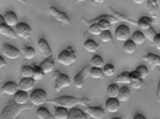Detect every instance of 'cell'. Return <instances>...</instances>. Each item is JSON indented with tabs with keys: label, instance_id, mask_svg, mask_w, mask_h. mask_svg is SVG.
<instances>
[{
	"label": "cell",
	"instance_id": "6da1fadb",
	"mask_svg": "<svg viewBox=\"0 0 160 119\" xmlns=\"http://www.w3.org/2000/svg\"><path fill=\"white\" fill-rule=\"evenodd\" d=\"M91 102L90 100L88 98H78L64 95L55 99L48 100L47 103L53 105L56 107H64L67 109L74 108L75 106L78 105L88 107L90 104Z\"/></svg>",
	"mask_w": 160,
	"mask_h": 119
},
{
	"label": "cell",
	"instance_id": "7a4b0ae2",
	"mask_svg": "<svg viewBox=\"0 0 160 119\" xmlns=\"http://www.w3.org/2000/svg\"><path fill=\"white\" fill-rule=\"evenodd\" d=\"M34 106L32 104L19 105L15 102L9 103L0 114V119H16L23 110L31 109Z\"/></svg>",
	"mask_w": 160,
	"mask_h": 119
},
{
	"label": "cell",
	"instance_id": "3957f363",
	"mask_svg": "<svg viewBox=\"0 0 160 119\" xmlns=\"http://www.w3.org/2000/svg\"><path fill=\"white\" fill-rule=\"evenodd\" d=\"M52 79L54 80V90L57 93H59L66 88L69 87L71 85L70 78L65 74L60 73L59 71H56L53 73Z\"/></svg>",
	"mask_w": 160,
	"mask_h": 119
},
{
	"label": "cell",
	"instance_id": "277c9868",
	"mask_svg": "<svg viewBox=\"0 0 160 119\" xmlns=\"http://www.w3.org/2000/svg\"><path fill=\"white\" fill-rule=\"evenodd\" d=\"M31 104L35 106H40L47 102L48 94L43 89H35L32 91L29 96Z\"/></svg>",
	"mask_w": 160,
	"mask_h": 119
},
{
	"label": "cell",
	"instance_id": "5b68a950",
	"mask_svg": "<svg viewBox=\"0 0 160 119\" xmlns=\"http://www.w3.org/2000/svg\"><path fill=\"white\" fill-rule=\"evenodd\" d=\"M57 60L61 64L65 66H69L76 61L77 56L74 50L71 49H68L60 52Z\"/></svg>",
	"mask_w": 160,
	"mask_h": 119
},
{
	"label": "cell",
	"instance_id": "8992f818",
	"mask_svg": "<svg viewBox=\"0 0 160 119\" xmlns=\"http://www.w3.org/2000/svg\"><path fill=\"white\" fill-rule=\"evenodd\" d=\"M91 68L89 66H85L81 70L74 78V87L78 89L82 88L84 86L86 80L89 76Z\"/></svg>",
	"mask_w": 160,
	"mask_h": 119
},
{
	"label": "cell",
	"instance_id": "52a82bcc",
	"mask_svg": "<svg viewBox=\"0 0 160 119\" xmlns=\"http://www.w3.org/2000/svg\"><path fill=\"white\" fill-rule=\"evenodd\" d=\"M1 50L2 55L9 60H17L21 55L20 51L17 48L7 43L2 45Z\"/></svg>",
	"mask_w": 160,
	"mask_h": 119
},
{
	"label": "cell",
	"instance_id": "ba28073f",
	"mask_svg": "<svg viewBox=\"0 0 160 119\" xmlns=\"http://www.w3.org/2000/svg\"><path fill=\"white\" fill-rule=\"evenodd\" d=\"M15 32L18 37L24 39L31 37L32 31L30 25L25 22H21L15 26Z\"/></svg>",
	"mask_w": 160,
	"mask_h": 119
},
{
	"label": "cell",
	"instance_id": "9c48e42d",
	"mask_svg": "<svg viewBox=\"0 0 160 119\" xmlns=\"http://www.w3.org/2000/svg\"><path fill=\"white\" fill-rule=\"evenodd\" d=\"M115 35L118 41L125 42L131 37L130 29L127 25L121 24L116 29Z\"/></svg>",
	"mask_w": 160,
	"mask_h": 119
},
{
	"label": "cell",
	"instance_id": "30bf717a",
	"mask_svg": "<svg viewBox=\"0 0 160 119\" xmlns=\"http://www.w3.org/2000/svg\"><path fill=\"white\" fill-rule=\"evenodd\" d=\"M50 13L57 21L62 24H70L69 17L65 12L59 11L55 7H51L49 8Z\"/></svg>",
	"mask_w": 160,
	"mask_h": 119
},
{
	"label": "cell",
	"instance_id": "8fae6325",
	"mask_svg": "<svg viewBox=\"0 0 160 119\" xmlns=\"http://www.w3.org/2000/svg\"><path fill=\"white\" fill-rule=\"evenodd\" d=\"M0 35L10 39H16L18 36L15 31L4 22L2 16H0Z\"/></svg>",
	"mask_w": 160,
	"mask_h": 119
},
{
	"label": "cell",
	"instance_id": "7c38bea8",
	"mask_svg": "<svg viewBox=\"0 0 160 119\" xmlns=\"http://www.w3.org/2000/svg\"><path fill=\"white\" fill-rule=\"evenodd\" d=\"M37 46L41 55L44 58H50V57H52L53 56L52 50L50 47L48 43L44 38H41L38 40L37 43Z\"/></svg>",
	"mask_w": 160,
	"mask_h": 119
},
{
	"label": "cell",
	"instance_id": "4fadbf2b",
	"mask_svg": "<svg viewBox=\"0 0 160 119\" xmlns=\"http://www.w3.org/2000/svg\"><path fill=\"white\" fill-rule=\"evenodd\" d=\"M85 111L88 116L94 119H103L105 116V111L100 107H88Z\"/></svg>",
	"mask_w": 160,
	"mask_h": 119
},
{
	"label": "cell",
	"instance_id": "5bb4252c",
	"mask_svg": "<svg viewBox=\"0 0 160 119\" xmlns=\"http://www.w3.org/2000/svg\"><path fill=\"white\" fill-rule=\"evenodd\" d=\"M35 81L32 78H22L18 84L19 90L28 92L34 88Z\"/></svg>",
	"mask_w": 160,
	"mask_h": 119
},
{
	"label": "cell",
	"instance_id": "9a60e30c",
	"mask_svg": "<svg viewBox=\"0 0 160 119\" xmlns=\"http://www.w3.org/2000/svg\"><path fill=\"white\" fill-rule=\"evenodd\" d=\"M4 22L9 27H15L18 23V17L17 14L13 11L6 12L2 16Z\"/></svg>",
	"mask_w": 160,
	"mask_h": 119
},
{
	"label": "cell",
	"instance_id": "2e32d148",
	"mask_svg": "<svg viewBox=\"0 0 160 119\" xmlns=\"http://www.w3.org/2000/svg\"><path fill=\"white\" fill-rule=\"evenodd\" d=\"M105 107L109 113H117L120 108L119 101L117 98H109L105 102Z\"/></svg>",
	"mask_w": 160,
	"mask_h": 119
},
{
	"label": "cell",
	"instance_id": "e0dca14e",
	"mask_svg": "<svg viewBox=\"0 0 160 119\" xmlns=\"http://www.w3.org/2000/svg\"><path fill=\"white\" fill-rule=\"evenodd\" d=\"M45 74L51 73L53 71L55 66V62L52 57L46 58L45 60L39 64Z\"/></svg>",
	"mask_w": 160,
	"mask_h": 119
},
{
	"label": "cell",
	"instance_id": "ac0fdd59",
	"mask_svg": "<svg viewBox=\"0 0 160 119\" xmlns=\"http://www.w3.org/2000/svg\"><path fill=\"white\" fill-rule=\"evenodd\" d=\"M2 90L7 95H14L19 90L18 84L14 81H8L2 86Z\"/></svg>",
	"mask_w": 160,
	"mask_h": 119
},
{
	"label": "cell",
	"instance_id": "d6986e66",
	"mask_svg": "<svg viewBox=\"0 0 160 119\" xmlns=\"http://www.w3.org/2000/svg\"><path fill=\"white\" fill-rule=\"evenodd\" d=\"M29 100V96L27 92L18 90L14 95V102L19 105L26 104Z\"/></svg>",
	"mask_w": 160,
	"mask_h": 119
},
{
	"label": "cell",
	"instance_id": "ffe728a7",
	"mask_svg": "<svg viewBox=\"0 0 160 119\" xmlns=\"http://www.w3.org/2000/svg\"><path fill=\"white\" fill-rule=\"evenodd\" d=\"M142 59L151 66L160 67V57L157 54L152 53H148L143 56Z\"/></svg>",
	"mask_w": 160,
	"mask_h": 119
},
{
	"label": "cell",
	"instance_id": "44dd1931",
	"mask_svg": "<svg viewBox=\"0 0 160 119\" xmlns=\"http://www.w3.org/2000/svg\"><path fill=\"white\" fill-rule=\"evenodd\" d=\"M153 21V19L150 17L143 16L138 20V25L143 31H147L152 27Z\"/></svg>",
	"mask_w": 160,
	"mask_h": 119
},
{
	"label": "cell",
	"instance_id": "7402d4cb",
	"mask_svg": "<svg viewBox=\"0 0 160 119\" xmlns=\"http://www.w3.org/2000/svg\"><path fill=\"white\" fill-rule=\"evenodd\" d=\"M131 39L135 43L136 45H141L145 43L146 38L142 31H136L131 36Z\"/></svg>",
	"mask_w": 160,
	"mask_h": 119
},
{
	"label": "cell",
	"instance_id": "603a6c76",
	"mask_svg": "<svg viewBox=\"0 0 160 119\" xmlns=\"http://www.w3.org/2000/svg\"><path fill=\"white\" fill-rule=\"evenodd\" d=\"M68 119H88L85 113L78 108H71L68 113Z\"/></svg>",
	"mask_w": 160,
	"mask_h": 119
},
{
	"label": "cell",
	"instance_id": "cb8c5ba5",
	"mask_svg": "<svg viewBox=\"0 0 160 119\" xmlns=\"http://www.w3.org/2000/svg\"><path fill=\"white\" fill-rule=\"evenodd\" d=\"M84 49L89 53H97L99 50V46L95 41L92 39H88L83 45Z\"/></svg>",
	"mask_w": 160,
	"mask_h": 119
},
{
	"label": "cell",
	"instance_id": "d4e9b609",
	"mask_svg": "<svg viewBox=\"0 0 160 119\" xmlns=\"http://www.w3.org/2000/svg\"><path fill=\"white\" fill-rule=\"evenodd\" d=\"M131 97V91L128 87L124 86L119 90L117 99L121 102H126L129 100Z\"/></svg>",
	"mask_w": 160,
	"mask_h": 119
},
{
	"label": "cell",
	"instance_id": "484cf974",
	"mask_svg": "<svg viewBox=\"0 0 160 119\" xmlns=\"http://www.w3.org/2000/svg\"><path fill=\"white\" fill-rule=\"evenodd\" d=\"M114 81L117 83L123 84H130L131 83L130 73L125 71L117 76L114 79Z\"/></svg>",
	"mask_w": 160,
	"mask_h": 119
},
{
	"label": "cell",
	"instance_id": "4316f807",
	"mask_svg": "<svg viewBox=\"0 0 160 119\" xmlns=\"http://www.w3.org/2000/svg\"><path fill=\"white\" fill-rule=\"evenodd\" d=\"M68 113L69 112L67 108L57 107L53 113V117L55 119H68Z\"/></svg>",
	"mask_w": 160,
	"mask_h": 119
},
{
	"label": "cell",
	"instance_id": "83f0119b",
	"mask_svg": "<svg viewBox=\"0 0 160 119\" xmlns=\"http://www.w3.org/2000/svg\"><path fill=\"white\" fill-rule=\"evenodd\" d=\"M136 45L131 39L125 41L123 45V50L128 54H132L136 50Z\"/></svg>",
	"mask_w": 160,
	"mask_h": 119
},
{
	"label": "cell",
	"instance_id": "f1b7e54d",
	"mask_svg": "<svg viewBox=\"0 0 160 119\" xmlns=\"http://www.w3.org/2000/svg\"><path fill=\"white\" fill-rule=\"evenodd\" d=\"M119 88L117 84H110L107 87L106 93L109 98H117L119 92Z\"/></svg>",
	"mask_w": 160,
	"mask_h": 119
},
{
	"label": "cell",
	"instance_id": "f546056e",
	"mask_svg": "<svg viewBox=\"0 0 160 119\" xmlns=\"http://www.w3.org/2000/svg\"><path fill=\"white\" fill-rule=\"evenodd\" d=\"M90 64L94 68H102L104 65V61L100 56L96 55L90 60Z\"/></svg>",
	"mask_w": 160,
	"mask_h": 119
},
{
	"label": "cell",
	"instance_id": "4dcf8cb0",
	"mask_svg": "<svg viewBox=\"0 0 160 119\" xmlns=\"http://www.w3.org/2000/svg\"><path fill=\"white\" fill-rule=\"evenodd\" d=\"M36 115L38 119H52L51 114L45 107H40L37 110Z\"/></svg>",
	"mask_w": 160,
	"mask_h": 119
},
{
	"label": "cell",
	"instance_id": "1f68e13d",
	"mask_svg": "<svg viewBox=\"0 0 160 119\" xmlns=\"http://www.w3.org/2000/svg\"><path fill=\"white\" fill-rule=\"evenodd\" d=\"M45 75V73L39 65H36L33 67V72L32 78L35 81H40L44 79Z\"/></svg>",
	"mask_w": 160,
	"mask_h": 119
},
{
	"label": "cell",
	"instance_id": "d6a6232c",
	"mask_svg": "<svg viewBox=\"0 0 160 119\" xmlns=\"http://www.w3.org/2000/svg\"><path fill=\"white\" fill-rule=\"evenodd\" d=\"M23 57L27 60H32L36 56V51L31 46L26 47L22 50Z\"/></svg>",
	"mask_w": 160,
	"mask_h": 119
},
{
	"label": "cell",
	"instance_id": "836d02e7",
	"mask_svg": "<svg viewBox=\"0 0 160 119\" xmlns=\"http://www.w3.org/2000/svg\"><path fill=\"white\" fill-rule=\"evenodd\" d=\"M20 72L23 78H32L33 72V67L31 65H24L22 67Z\"/></svg>",
	"mask_w": 160,
	"mask_h": 119
},
{
	"label": "cell",
	"instance_id": "e575fe53",
	"mask_svg": "<svg viewBox=\"0 0 160 119\" xmlns=\"http://www.w3.org/2000/svg\"><path fill=\"white\" fill-rule=\"evenodd\" d=\"M104 75L102 68L92 67L89 72V76L91 78L95 79H100Z\"/></svg>",
	"mask_w": 160,
	"mask_h": 119
},
{
	"label": "cell",
	"instance_id": "d590c367",
	"mask_svg": "<svg viewBox=\"0 0 160 119\" xmlns=\"http://www.w3.org/2000/svg\"><path fill=\"white\" fill-rule=\"evenodd\" d=\"M102 72L104 75L107 77H112L115 74L116 70L114 66L111 64H107L102 67Z\"/></svg>",
	"mask_w": 160,
	"mask_h": 119
},
{
	"label": "cell",
	"instance_id": "8d00e7d4",
	"mask_svg": "<svg viewBox=\"0 0 160 119\" xmlns=\"http://www.w3.org/2000/svg\"><path fill=\"white\" fill-rule=\"evenodd\" d=\"M100 39L103 43H109L112 41L113 38L112 33L109 31H103L100 34Z\"/></svg>",
	"mask_w": 160,
	"mask_h": 119
},
{
	"label": "cell",
	"instance_id": "74e56055",
	"mask_svg": "<svg viewBox=\"0 0 160 119\" xmlns=\"http://www.w3.org/2000/svg\"><path fill=\"white\" fill-rule=\"evenodd\" d=\"M135 70L139 73L141 78L143 80L148 76L149 71H148V69L145 65H139V66H137Z\"/></svg>",
	"mask_w": 160,
	"mask_h": 119
},
{
	"label": "cell",
	"instance_id": "f35d334b",
	"mask_svg": "<svg viewBox=\"0 0 160 119\" xmlns=\"http://www.w3.org/2000/svg\"><path fill=\"white\" fill-rule=\"evenodd\" d=\"M88 31L91 35L94 36H99L102 32L100 29L97 22V23H92L90 25V27L88 28Z\"/></svg>",
	"mask_w": 160,
	"mask_h": 119
},
{
	"label": "cell",
	"instance_id": "ab89813d",
	"mask_svg": "<svg viewBox=\"0 0 160 119\" xmlns=\"http://www.w3.org/2000/svg\"><path fill=\"white\" fill-rule=\"evenodd\" d=\"M142 32L144 34L146 39L147 38L148 39L150 40L152 42H153L154 37H155L156 35L157 34V33L156 32L155 30H154V29L152 27H151L150 29L147 30V31H143Z\"/></svg>",
	"mask_w": 160,
	"mask_h": 119
},
{
	"label": "cell",
	"instance_id": "60d3db41",
	"mask_svg": "<svg viewBox=\"0 0 160 119\" xmlns=\"http://www.w3.org/2000/svg\"><path fill=\"white\" fill-rule=\"evenodd\" d=\"M131 86L134 89H139L143 86V79H142L131 80L130 83Z\"/></svg>",
	"mask_w": 160,
	"mask_h": 119
},
{
	"label": "cell",
	"instance_id": "b9f144b4",
	"mask_svg": "<svg viewBox=\"0 0 160 119\" xmlns=\"http://www.w3.org/2000/svg\"><path fill=\"white\" fill-rule=\"evenodd\" d=\"M154 45L157 49L160 50V33H157L153 41Z\"/></svg>",
	"mask_w": 160,
	"mask_h": 119
},
{
	"label": "cell",
	"instance_id": "7bdbcfd3",
	"mask_svg": "<svg viewBox=\"0 0 160 119\" xmlns=\"http://www.w3.org/2000/svg\"><path fill=\"white\" fill-rule=\"evenodd\" d=\"M7 65V63L4 60L2 57L0 55V69L4 68V67L6 66Z\"/></svg>",
	"mask_w": 160,
	"mask_h": 119
},
{
	"label": "cell",
	"instance_id": "ee69618b",
	"mask_svg": "<svg viewBox=\"0 0 160 119\" xmlns=\"http://www.w3.org/2000/svg\"><path fill=\"white\" fill-rule=\"evenodd\" d=\"M132 119H148L143 115L141 114H137L133 117Z\"/></svg>",
	"mask_w": 160,
	"mask_h": 119
},
{
	"label": "cell",
	"instance_id": "f6af8a7d",
	"mask_svg": "<svg viewBox=\"0 0 160 119\" xmlns=\"http://www.w3.org/2000/svg\"><path fill=\"white\" fill-rule=\"evenodd\" d=\"M132 1L134 3L136 4L141 5L143 3L145 0H132Z\"/></svg>",
	"mask_w": 160,
	"mask_h": 119
},
{
	"label": "cell",
	"instance_id": "bcb514c9",
	"mask_svg": "<svg viewBox=\"0 0 160 119\" xmlns=\"http://www.w3.org/2000/svg\"><path fill=\"white\" fill-rule=\"evenodd\" d=\"M157 95L159 98H160V79L158 85V91L157 93Z\"/></svg>",
	"mask_w": 160,
	"mask_h": 119
},
{
	"label": "cell",
	"instance_id": "7dc6e473",
	"mask_svg": "<svg viewBox=\"0 0 160 119\" xmlns=\"http://www.w3.org/2000/svg\"><path fill=\"white\" fill-rule=\"evenodd\" d=\"M105 0H93V2H94L95 3L99 4H101L104 2Z\"/></svg>",
	"mask_w": 160,
	"mask_h": 119
},
{
	"label": "cell",
	"instance_id": "c3c4849f",
	"mask_svg": "<svg viewBox=\"0 0 160 119\" xmlns=\"http://www.w3.org/2000/svg\"><path fill=\"white\" fill-rule=\"evenodd\" d=\"M16 1H18V2H19L22 3L24 5L27 4V2H26V0H16Z\"/></svg>",
	"mask_w": 160,
	"mask_h": 119
},
{
	"label": "cell",
	"instance_id": "681fc988",
	"mask_svg": "<svg viewBox=\"0 0 160 119\" xmlns=\"http://www.w3.org/2000/svg\"><path fill=\"white\" fill-rule=\"evenodd\" d=\"M76 1H78V2H85V1H86V0H76Z\"/></svg>",
	"mask_w": 160,
	"mask_h": 119
},
{
	"label": "cell",
	"instance_id": "f907efd6",
	"mask_svg": "<svg viewBox=\"0 0 160 119\" xmlns=\"http://www.w3.org/2000/svg\"><path fill=\"white\" fill-rule=\"evenodd\" d=\"M112 119H122L120 118L115 117V118H112Z\"/></svg>",
	"mask_w": 160,
	"mask_h": 119
},
{
	"label": "cell",
	"instance_id": "816d5d0a",
	"mask_svg": "<svg viewBox=\"0 0 160 119\" xmlns=\"http://www.w3.org/2000/svg\"><path fill=\"white\" fill-rule=\"evenodd\" d=\"M1 79H0V87H1Z\"/></svg>",
	"mask_w": 160,
	"mask_h": 119
}]
</instances>
